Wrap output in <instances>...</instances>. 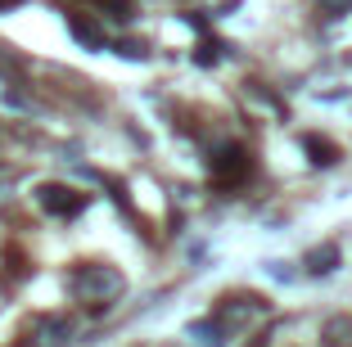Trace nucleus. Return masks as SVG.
<instances>
[{
	"label": "nucleus",
	"instance_id": "f257e3e1",
	"mask_svg": "<svg viewBox=\"0 0 352 347\" xmlns=\"http://www.w3.org/2000/svg\"><path fill=\"white\" fill-rule=\"evenodd\" d=\"M68 289H73L77 302H86L91 311H100V306H113L118 298L126 293V280L118 266H104V262H86L73 271V280H68Z\"/></svg>",
	"mask_w": 352,
	"mask_h": 347
},
{
	"label": "nucleus",
	"instance_id": "f03ea898",
	"mask_svg": "<svg viewBox=\"0 0 352 347\" xmlns=\"http://www.w3.org/2000/svg\"><path fill=\"white\" fill-rule=\"evenodd\" d=\"M28 338H32V347H68L73 343V320L68 316H32Z\"/></svg>",
	"mask_w": 352,
	"mask_h": 347
},
{
	"label": "nucleus",
	"instance_id": "7ed1b4c3",
	"mask_svg": "<svg viewBox=\"0 0 352 347\" xmlns=\"http://www.w3.org/2000/svg\"><path fill=\"white\" fill-rule=\"evenodd\" d=\"M36 203L54 216H77L86 208V194H77V190H68V185H59V181H45L41 190H36Z\"/></svg>",
	"mask_w": 352,
	"mask_h": 347
},
{
	"label": "nucleus",
	"instance_id": "20e7f679",
	"mask_svg": "<svg viewBox=\"0 0 352 347\" xmlns=\"http://www.w3.org/2000/svg\"><path fill=\"white\" fill-rule=\"evenodd\" d=\"M208 167H212V181L235 185L239 176L249 172V158H244V149H239V144H221V149L208 158Z\"/></svg>",
	"mask_w": 352,
	"mask_h": 347
},
{
	"label": "nucleus",
	"instance_id": "39448f33",
	"mask_svg": "<svg viewBox=\"0 0 352 347\" xmlns=\"http://www.w3.org/2000/svg\"><path fill=\"white\" fill-rule=\"evenodd\" d=\"M262 311H267V302H262V298H230V302H221L217 325H221V329L249 325V320H253V316H262Z\"/></svg>",
	"mask_w": 352,
	"mask_h": 347
},
{
	"label": "nucleus",
	"instance_id": "423d86ee",
	"mask_svg": "<svg viewBox=\"0 0 352 347\" xmlns=\"http://www.w3.org/2000/svg\"><path fill=\"white\" fill-rule=\"evenodd\" d=\"M334 266H339V248H334V244H321V248H311V253H307V271H311V276H330Z\"/></svg>",
	"mask_w": 352,
	"mask_h": 347
},
{
	"label": "nucleus",
	"instance_id": "0eeeda50",
	"mask_svg": "<svg viewBox=\"0 0 352 347\" xmlns=\"http://www.w3.org/2000/svg\"><path fill=\"white\" fill-rule=\"evenodd\" d=\"M190 338H195L199 347H221L226 343V329H221L217 320H195V325H190Z\"/></svg>",
	"mask_w": 352,
	"mask_h": 347
},
{
	"label": "nucleus",
	"instance_id": "6e6552de",
	"mask_svg": "<svg viewBox=\"0 0 352 347\" xmlns=\"http://www.w3.org/2000/svg\"><path fill=\"white\" fill-rule=\"evenodd\" d=\"M302 149L311 153V163H316V167H334V163H339V149H334L330 140H316V135H302Z\"/></svg>",
	"mask_w": 352,
	"mask_h": 347
},
{
	"label": "nucleus",
	"instance_id": "1a4fd4ad",
	"mask_svg": "<svg viewBox=\"0 0 352 347\" xmlns=\"http://www.w3.org/2000/svg\"><path fill=\"white\" fill-rule=\"evenodd\" d=\"M325 343H330V347H352V320L334 316L330 325H325Z\"/></svg>",
	"mask_w": 352,
	"mask_h": 347
},
{
	"label": "nucleus",
	"instance_id": "9d476101",
	"mask_svg": "<svg viewBox=\"0 0 352 347\" xmlns=\"http://www.w3.org/2000/svg\"><path fill=\"white\" fill-rule=\"evenodd\" d=\"M68 32H73V36H77V41L86 45V50H100V45H104V41H100V36H95L91 27H86L82 19H68Z\"/></svg>",
	"mask_w": 352,
	"mask_h": 347
},
{
	"label": "nucleus",
	"instance_id": "9b49d317",
	"mask_svg": "<svg viewBox=\"0 0 352 347\" xmlns=\"http://www.w3.org/2000/svg\"><path fill=\"white\" fill-rule=\"evenodd\" d=\"M321 10L334 14V19H343V14H352V0H321Z\"/></svg>",
	"mask_w": 352,
	"mask_h": 347
},
{
	"label": "nucleus",
	"instance_id": "f8f14e48",
	"mask_svg": "<svg viewBox=\"0 0 352 347\" xmlns=\"http://www.w3.org/2000/svg\"><path fill=\"white\" fill-rule=\"evenodd\" d=\"M95 5H109L113 19H131V0H95Z\"/></svg>",
	"mask_w": 352,
	"mask_h": 347
}]
</instances>
